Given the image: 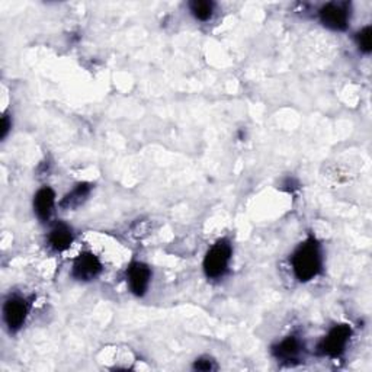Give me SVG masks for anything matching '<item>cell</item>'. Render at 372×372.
<instances>
[{
    "label": "cell",
    "mask_w": 372,
    "mask_h": 372,
    "mask_svg": "<svg viewBox=\"0 0 372 372\" xmlns=\"http://www.w3.org/2000/svg\"><path fill=\"white\" fill-rule=\"evenodd\" d=\"M291 263H293V271L298 281L308 282L316 278L323 266L319 243L314 239H308L307 241L300 244V248L294 252L293 258H291Z\"/></svg>",
    "instance_id": "6da1fadb"
},
{
    "label": "cell",
    "mask_w": 372,
    "mask_h": 372,
    "mask_svg": "<svg viewBox=\"0 0 372 372\" xmlns=\"http://www.w3.org/2000/svg\"><path fill=\"white\" fill-rule=\"evenodd\" d=\"M232 249L227 240H218L214 246L209 249L204 259V271L208 278H221L227 269L231 261Z\"/></svg>",
    "instance_id": "7a4b0ae2"
},
{
    "label": "cell",
    "mask_w": 372,
    "mask_h": 372,
    "mask_svg": "<svg viewBox=\"0 0 372 372\" xmlns=\"http://www.w3.org/2000/svg\"><path fill=\"white\" fill-rule=\"evenodd\" d=\"M351 334L352 330L347 324L334 326V328L329 332V334L321 341L319 346L320 352L332 358L339 356L341 354H343L349 339H351Z\"/></svg>",
    "instance_id": "3957f363"
},
{
    "label": "cell",
    "mask_w": 372,
    "mask_h": 372,
    "mask_svg": "<svg viewBox=\"0 0 372 372\" xmlns=\"http://www.w3.org/2000/svg\"><path fill=\"white\" fill-rule=\"evenodd\" d=\"M28 306L27 301L21 297H10L3 306V319L8 328L15 332L19 330L27 320Z\"/></svg>",
    "instance_id": "277c9868"
},
{
    "label": "cell",
    "mask_w": 372,
    "mask_h": 372,
    "mask_svg": "<svg viewBox=\"0 0 372 372\" xmlns=\"http://www.w3.org/2000/svg\"><path fill=\"white\" fill-rule=\"evenodd\" d=\"M320 21L324 27L333 31H345L349 23V12L341 3H328L320 10Z\"/></svg>",
    "instance_id": "5b68a950"
},
{
    "label": "cell",
    "mask_w": 372,
    "mask_h": 372,
    "mask_svg": "<svg viewBox=\"0 0 372 372\" xmlns=\"http://www.w3.org/2000/svg\"><path fill=\"white\" fill-rule=\"evenodd\" d=\"M127 281L130 285L131 293L143 297L148 289L151 281V271L150 267L143 262H134L127 269Z\"/></svg>",
    "instance_id": "8992f818"
},
{
    "label": "cell",
    "mask_w": 372,
    "mask_h": 372,
    "mask_svg": "<svg viewBox=\"0 0 372 372\" xmlns=\"http://www.w3.org/2000/svg\"><path fill=\"white\" fill-rule=\"evenodd\" d=\"M102 272V263L93 253H81L73 263V276L79 281H92Z\"/></svg>",
    "instance_id": "52a82bcc"
},
{
    "label": "cell",
    "mask_w": 372,
    "mask_h": 372,
    "mask_svg": "<svg viewBox=\"0 0 372 372\" xmlns=\"http://www.w3.org/2000/svg\"><path fill=\"white\" fill-rule=\"evenodd\" d=\"M55 205V194L49 186L40 189L34 196V211L41 221H49Z\"/></svg>",
    "instance_id": "ba28073f"
},
{
    "label": "cell",
    "mask_w": 372,
    "mask_h": 372,
    "mask_svg": "<svg viewBox=\"0 0 372 372\" xmlns=\"http://www.w3.org/2000/svg\"><path fill=\"white\" fill-rule=\"evenodd\" d=\"M301 354V343L294 336H289L282 342H279L276 346H274V355L276 359L287 360V362H291V360H295Z\"/></svg>",
    "instance_id": "9c48e42d"
},
{
    "label": "cell",
    "mask_w": 372,
    "mask_h": 372,
    "mask_svg": "<svg viewBox=\"0 0 372 372\" xmlns=\"http://www.w3.org/2000/svg\"><path fill=\"white\" fill-rule=\"evenodd\" d=\"M49 240H50V244L54 250L64 252L70 246H72V243H73L72 228L67 227L66 224H58L51 230Z\"/></svg>",
    "instance_id": "30bf717a"
},
{
    "label": "cell",
    "mask_w": 372,
    "mask_h": 372,
    "mask_svg": "<svg viewBox=\"0 0 372 372\" xmlns=\"http://www.w3.org/2000/svg\"><path fill=\"white\" fill-rule=\"evenodd\" d=\"M90 189H92V186L89 183H79L72 192L64 196V200L62 201V207H64V208L77 207L89 195Z\"/></svg>",
    "instance_id": "8fae6325"
},
{
    "label": "cell",
    "mask_w": 372,
    "mask_h": 372,
    "mask_svg": "<svg viewBox=\"0 0 372 372\" xmlns=\"http://www.w3.org/2000/svg\"><path fill=\"white\" fill-rule=\"evenodd\" d=\"M191 14L195 16V19L207 22L211 19L214 14V3L204 2V0H196V2L191 3Z\"/></svg>",
    "instance_id": "7c38bea8"
},
{
    "label": "cell",
    "mask_w": 372,
    "mask_h": 372,
    "mask_svg": "<svg viewBox=\"0 0 372 372\" xmlns=\"http://www.w3.org/2000/svg\"><path fill=\"white\" fill-rule=\"evenodd\" d=\"M356 42L360 51L371 53L372 50V31L369 27H365L356 34Z\"/></svg>",
    "instance_id": "4fadbf2b"
},
{
    "label": "cell",
    "mask_w": 372,
    "mask_h": 372,
    "mask_svg": "<svg viewBox=\"0 0 372 372\" xmlns=\"http://www.w3.org/2000/svg\"><path fill=\"white\" fill-rule=\"evenodd\" d=\"M194 368L198 369V371H211V369H214L215 367H214V360L201 358V359H196V362H195Z\"/></svg>",
    "instance_id": "5bb4252c"
},
{
    "label": "cell",
    "mask_w": 372,
    "mask_h": 372,
    "mask_svg": "<svg viewBox=\"0 0 372 372\" xmlns=\"http://www.w3.org/2000/svg\"><path fill=\"white\" fill-rule=\"evenodd\" d=\"M10 125H12V124H10V121H9V118H8V115H5V116H3V120H2V134H0V135H2V138H5V137L8 135Z\"/></svg>",
    "instance_id": "9a60e30c"
}]
</instances>
